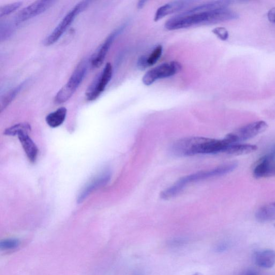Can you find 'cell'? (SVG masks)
Here are the masks:
<instances>
[{
	"label": "cell",
	"instance_id": "cell-1",
	"mask_svg": "<svg viewBox=\"0 0 275 275\" xmlns=\"http://www.w3.org/2000/svg\"><path fill=\"white\" fill-rule=\"evenodd\" d=\"M238 14L228 8L198 13L186 11L170 18L165 27L169 30L188 28L194 26L214 24L237 19Z\"/></svg>",
	"mask_w": 275,
	"mask_h": 275
},
{
	"label": "cell",
	"instance_id": "cell-2",
	"mask_svg": "<svg viewBox=\"0 0 275 275\" xmlns=\"http://www.w3.org/2000/svg\"><path fill=\"white\" fill-rule=\"evenodd\" d=\"M231 145L226 139L222 140L192 136L177 141L172 147V152L179 157L225 153Z\"/></svg>",
	"mask_w": 275,
	"mask_h": 275
},
{
	"label": "cell",
	"instance_id": "cell-3",
	"mask_svg": "<svg viewBox=\"0 0 275 275\" xmlns=\"http://www.w3.org/2000/svg\"><path fill=\"white\" fill-rule=\"evenodd\" d=\"M236 167V163H231L213 169L190 174L181 178L173 185L162 191L160 197L163 199L171 198L178 195L182 190L191 183L225 175L233 171Z\"/></svg>",
	"mask_w": 275,
	"mask_h": 275
},
{
	"label": "cell",
	"instance_id": "cell-4",
	"mask_svg": "<svg viewBox=\"0 0 275 275\" xmlns=\"http://www.w3.org/2000/svg\"><path fill=\"white\" fill-rule=\"evenodd\" d=\"M88 62L87 59L80 61L73 71L67 83L58 91L55 97V102L57 104L65 103L75 93L87 75Z\"/></svg>",
	"mask_w": 275,
	"mask_h": 275
},
{
	"label": "cell",
	"instance_id": "cell-5",
	"mask_svg": "<svg viewBox=\"0 0 275 275\" xmlns=\"http://www.w3.org/2000/svg\"><path fill=\"white\" fill-rule=\"evenodd\" d=\"M89 3L90 2L88 1H82L73 7L63 18L56 28L45 39L44 45L49 47V46L56 43L67 30L73 22L75 21L76 17L86 10L89 6Z\"/></svg>",
	"mask_w": 275,
	"mask_h": 275
},
{
	"label": "cell",
	"instance_id": "cell-6",
	"mask_svg": "<svg viewBox=\"0 0 275 275\" xmlns=\"http://www.w3.org/2000/svg\"><path fill=\"white\" fill-rule=\"evenodd\" d=\"M182 69L181 64L176 61L161 64L146 73L143 78V84L149 86L158 80L176 75Z\"/></svg>",
	"mask_w": 275,
	"mask_h": 275
},
{
	"label": "cell",
	"instance_id": "cell-7",
	"mask_svg": "<svg viewBox=\"0 0 275 275\" xmlns=\"http://www.w3.org/2000/svg\"><path fill=\"white\" fill-rule=\"evenodd\" d=\"M54 3L52 0H41L33 3L18 12L15 18V24H19L43 13Z\"/></svg>",
	"mask_w": 275,
	"mask_h": 275
},
{
	"label": "cell",
	"instance_id": "cell-8",
	"mask_svg": "<svg viewBox=\"0 0 275 275\" xmlns=\"http://www.w3.org/2000/svg\"><path fill=\"white\" fill-rule=\"evenodd\" d=\"M113 69L111 63L108 62L101 75L95 82V84L90 87L86 93V97L90 101L96 99L105 91L109 82L112 79Z\"/></svg>",
	"mask_w": 275,
	"mask_h": 275
},
{
	"label": "cell",
	"instance_id": "cell-9",
	"mask_svg": "<svg viewBox=\"0 0 275 275\" xmlns=\"http://www.w3.org/2000/svg\"><path fill=\"white\" fill-rule=\"evenodd\" d=\"M123 30L122 28H119L113 31L104 43L92 57L91 60V65L93 67L98 68L102 65L106 58L108 52L111 48L117 36Z\"/></svg>",
	"mask_w": 275,
	"mask_h": 275
},
{
	"label": "cell",
	"instance_id": "cell-10",
	"mask_svg": "<svg viewBox=\"0 0 275 275\" xmlns=\"http://www.w3.org/2000/svg\"><path fill=\"white\" fill-rule=\"evenodd\" d=\"M268 125L264 121H258L247 125L238 130L234 134L238 142L246 141L260 134L267 129Z\"/></svg>",
	"mask_w": 275,
	"mask_h": 275
},
{
	"label": "cell",
	"instance_id": "cell-11",
	"mask_svg": "<svg viewBox=\"0 0 275 275\" xmlns=\"http://www.w3.org/2000/svg\"><path fill=\"white\" fill-rule=\"evenodd\" d=\"M110 179L111 173L106 172L91 180L80 192L77 199L78 203L82 202L94 190L106 185Z\"/></svg>",
	"mask_w": 275,
	"mask_h": 275
},
{
	"label": "cell",
	"instance_id": "cell-12",
	"mask_svg": "<svg viewBox=\"0 0 275 275\" xmlns=\"http://www.w3.org/2000/svg\"><path fill=\"white\" fill-rule=\"evenodd\" d=\"M192 2L191 1H176L169 3L160 7L156 12L154 20L158 22L165 16L179 12L188 7Z\"/></svg>",
	"mask_w": 275,
	"mask_h": 275
},
{
	"label": "cell",
	"instance_id": "cell-13",
	"mask_svg": "<svg viewBox=\"0 0 275 275\" xmlns=\"http://www.w3.org/2000/svg\"><path fill=\"white\" fill-rule=\"evenodd\" d=\"M28 131H23L18 134V139L21 143L23 148L31 162H34L39 153V149L36 145L29 136Z\"/></svg>",
	"mask_w": 275,
	"mask_h": 275
},
{
	"label": "cell",
	"instance_id": "cell-14",
	"mask_svg": "<svg viewBox=\"0 0 275 275\" xmlns=\"http://www.w3.org/2000/svg\"><path fill=\"white\" fill-rule=\"evenodd\" d=\"M255 261L256 265L260 267L271 268L275 264V251L267 250L256 253Z\"/></svg>",
	"mask_w": 275,
	"mask_h": 275
},
{
	"label": "cell",
	"instance_id": "cell-15",
	"mask_svg": "<svg viewBox=\"0 0 275 275\" xmlns=\"http://www.w3.org/2000/svg\"><path fill=\"white\" fill-rule=\"evenodd\" d=\"M273 162L264 155L258 162L254 169L256 178H261L272 176Z\"/></svg>",
	"mask_w": 275,
	"mask_h": 275
},
{
	"label": "cell",
	"instance_id": "cell-16",
	"mask_svg": "<svg viewBox=\"0 0 275 275\" xmlns=\"http://www.w3.org/2000/svg\"><path fill=\"white\" fill-rule=\"evenodd\" d=\"M67 109L65 107H61L50 114L46 117V122L52 128H56L60 126L64 121L67 116Z\"/></svg>",
	"mask_w": 275,
	"mask_h": 275
},
{
	"label": "cell",
	"instance_id": "cell-17",
	"mask_svg": "<svg viewBox=\"0 0 275 275\" xmlns=\"http://www.w3.org/2000/svg\"><path fill=\"white\" fill-rule=\"evenodd\" d=\"M257 149V146L255 145L235 144L229 146L225 153L240 155L251 153Z\"/></svg>",
	"mask_w": 275,
	"mask_h": 275
},
{
	"label": "cell",
	"instance_id": "cell-18",
	"mask_svg": "<svg viewBox=\"0 0 275 275\" xmlns=\"http://www.w3.org/2000/svg\"><path fill=\"white\" fill-rule=\"evenodd\" d=\"M275 217V207L264 206L259 209L256 214V218L258 221L264 222L270 221Z\"/></svg>",
	"mask_w": 275,
	"mask_h": 275
},
{
	"label": "cell",
	"instance_id": "cell-19",
	"mask_svg": "<svg viewBox=\"0 0 275 275\" xmlns=\"http://www.w3.org/2000/svg\"><path fill=\"white\" fill-rule=\"evenodd\" d=\"M24 87V84H22L14 88L2 98L1 100V112H3L9 105H10L16 96L20 92V91Z\"/></svg>",
	"mask_w": 275,
	"mask_h": 275
},
{
	"label": "cell",
	"instance_id": "cell-20",
	"mask_svg": "<svg viewBox=\"0 0 275 275\" xmlns=\"http://www.w3.org/2000/svg\"><path fill=\"white\" fill-rule=\"evenodd\" d=\"M23 131H31V126L28 123H20L8 128L4 133L7 135L14 136Z\"/></svg>",
	"mask_w": 275,
	"mask_h": 275
},
{
	"label": "cell",
	"instance_id": "cell-21",
	"mask_svg": "<svg viewBox=\"0 0 275 275\" xmlns=\"http://www.w3.org/2000/svg\"><path fill=\"white\" fill-rule=\"evenodd\" d=\"M22 5V2H16L3 6L0 8V17L10 15L20 8Z\"/></svg>",
	"mask_w": 275,
	"mask_h": 275
},
{
	"label": "cell",
	"instance_id": "cell-22",
	"mask_svg": "<svg viewBox=\"0 0 275 275\" xmlns=\"http://www.w3.org/2000/svg\"><path fill=\"white\" fill-rule=\"evenodd\" d=\"M20 241L17 239H7L0 242V249L2 251L14 250L18 248Z\"/></svg>",
	"mask_w": 275,
	"mask_h": 275
},
{
	"label": "cell",
	"instance_id": "cell-23",
	"mask_svg": "<svg viewBox=\"0 0 275 275\" xmlns=\"http://www.w3.org/2000/svg\"><path fill=\"white\" fill-rule=\"evenodd\" d=\"M162 53V47L161 45L158 46L152 51L149 57H148V64L149 67L152 66L157 62L161 56Z\"/></svg>",
	"mask_w": 275,
	"mask_h": 275
},
{
	"label": "cell",
	"instance_id": "cell-24",
	"mask_svg": "<svg viewBox=\"0 0 275 275\" xmlns=\"http://www.w3.org/2000/svg\"><path fill=\"white\" fill-rule=\"evenodd\" d=\"M213 32L222 41H226L228 39V31L223 27H217L213 30Z\"/></svg>",
	"mask_w": 275,
	"mask_h": 275
},
{
	"label": "cell",
	"instance_id": "cell-25",
	"mask_svg": "<svg viewBox=\"0 0 275 275\" xmlns=\"http://www.w3.org/2000/svg\"><path fill=\"white\" fill-rule=\"evenodd\" d=\"M147 60H148V57L144 56L140 58L139 61H138L137 65L140 70H144L149 67Z\"/></svg>",
	"mask_w": 275,
	"mask_h": 275
},
{
	"label": "cell",
	"instance_id": "cell-26",
	"mask_svg": "<svg viewBox=\"0 0 275 275\" xmlns=\"http://www.w3.org/2000/svg\"><path fill=\"white\" fill-rule=\"evenodd\" d=\"M269 20L275 23V8H272L268 13Z\"/></svg>",
	"mask_w": 275,
	"mask_h": 275
},
{
	"label": "cell",
	"instance_id": "cell-27",
	"mask_svg": "<svg viewBox=\"0 0 275 275\" xmlns=\"http://www.w3.org/2000/svg\"><path fill=\"white\" fill-rule=\"evenodd\" d=\"M146 3V1H140L139 3H138L137 4L138 8L139 9L143 8Z\"/></svg>",
	"mask_w": 275,
	"mask_h": 275
},
{
	"label": "cell",
	"instance_id": "cell-28",
	"mask_svg": "<svg viewBox=\"0 0 275 275\" xmlns=\"http://www.w3.org/2000/svg\"><path fill=\"white\" fill-rule=\"evenodd\" d=\"M245 275H258V274L255 270H250L247 271Z\"/></svg>",
	"mask_w": 275,
	"mask_h": 275
},
{
	"label": "cell",
	"instance_id": "cell-29",
	"mask_svg": "<svg viewBox=\"0 0 275 275\" xmlns=\"http://www.w3.org/2000/svg\"><path fill=\"white\" fill-rule=\"evenodd\" d=\"M273 174H275V164H274L273 165L272 175H273Z\"/></svg>",
	"mask_w": 275,
	"mask_h": 275
},
{
	"label": "cell",
	"instance_id": "cell-30",
	"mask_svg": "<svg viewBox=\"0 0 275 275\" xmlns=\"http://www.w3.org/2000/svg\"><path fill=\"white\" fill-rule=\"evenodd\" d=\"M193 275H203V274H201V273H199V272H197V273L194 274Z\"/></svg>",
	"mask_w": 275,
	"mask_h": 275
},
{
	"label": "cell",
	"instance_id": "cell-31",
	"mask_svg": "<svg viewBox=\"0 0 275 275\" xmlns=\"http://www.w3.org/2000/svg\"><path fill=\"white\" fill-rule=\"evenodd\" d=\"M272 205L274 207H275V203H274Z\"/></svg>",
	"mask_w": 275,
	"mask_h": 275
}]
</instances>
